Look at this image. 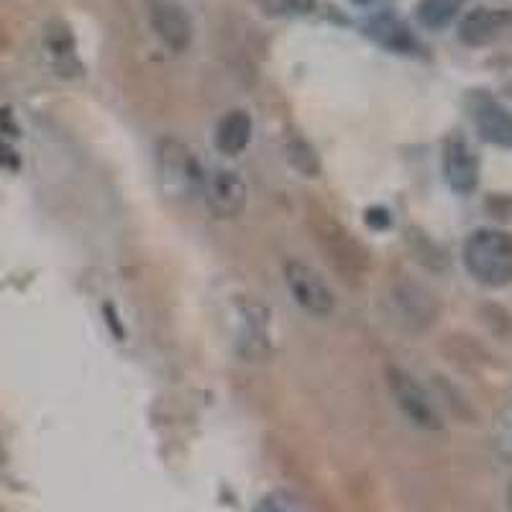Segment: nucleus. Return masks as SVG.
<instances>
[{
	"label": "nucleus",
	"instance_id": "17",
	"mask_svg": "<svg viewBox=\"0 0 512 512\" xmlns=\"http://www.w3.org/2000/svg\"><path fill=\"white\" fill-rule=\"evenodd\" d=\"M364 218H367V223L374 228V231L390 228V223H392L390 213H387V210H384V208H369L367 216H364Z\"/></svg>",
	"mask_w": 512,
	"mask_h": 512
},
{
	"label": "nucleus",
	"instance_id": "2",
	"mask_svg": "<svg viewBox=\"0 0 512 512\" xmlns=\"http://www.w3.org/2000/svg\"><path fill=\"white\" fill-rule=\"evenodd\" d=\"M159 162V177L172 198H192L203 192L205 187V172L200 164L198 154L192 152L190 146L182 144L177 139H162L157 149Z\"/></svg>",
	"mask_w": 512,
	"mask_h": 512
},
{
	"label": "nucleus",
	"instance_id": "14",
	"mask_svg": "<svg viewBox=\"0 0 512 512\" xmlns=\"http://www.w3.org/2000/svg\"><path fill=\"white\" fill-rule=\"evenodd\" d=\"M464 3L466 0H420L418 21L425 26V29H431V31L446 29V26L459 16Z\"/></svg>",
	"mask_w": 512,
	"mask_h": 512
},
{
	"label": "nucleus",
	"instance_id": "12",
	"mask_svg": "<svg viewBox=\"0 0 512 512\" xmlns=\"http://www.w3.org/2000/svg\"><path fill=\"white\" fill-rule=\"evenodd\" d=\"M367 34L372 36L377 44H382L384 49L397 54H410L418 49V39L413 36V31L408 29V24H402L395 13H379L367 24Z\"/></svg>",
	"mask_w": 512,
	"mask_h": 512
},
{
	"label": "nucleus",
	"instance_id": "15",
	"mask_svg": "<svg viewBox=\"0 0 512 512\" xmlns=\"http://www.w3.org/2000/svg\"><path fill=\"white\" fill-rule=\"evenodd\" d=\"M262 8L267 16H305L315 8V0H262Z\"/></svg>",
	"mask_w": 512,
	"mask_h": 512
},
{
	"label": "nucleus",
	"instance_id": "11",
	"mask_svg": "<svg viewBox=\"0 0 512 512\" xmlns=\"http://www.w3.org/2000/svg\"><path fill=\"white\" fill-rule=\"evenodd\" d=\"M395 303L400 305L402 315L408 323H415L418 328H428L436 323L441 305H438L436 295L425 285L413 280H402L395 287Z\"/></svg>",
	"mask_w": 512,
	"mask_h": 512
},
{
	"label": "nucleus",
	"instance_id": "9",
	"mask_svg": "<svg viewBox=\"0 0 512 512\" xmlns=\"http://www.w3.org/2000/svg\"><path fill=\"white\" fill-rule=\"evenodd\" d=\"M512 29V11L502 8H474L459 24V39L466 47H487Z\"/></svg>",
	"mask_w": 512,
	"mask_h": 512
},
{
	"label": "nucleus",
	"instance_id": "7",
	"mask_svg": "<svg viewBox=\"0 0 512 512\" xmlns=\"http://www.w3.org/2000/svg\"><path fill=\"white\" fill-rule=\"evenodd\" d=\"M443 180L456 195H472L479 187V157L464 136H448L441 154Z\"/></svg>",
	"mask_w": 512,
	"mask_h": 512
},
{
	"label": "nucleus",
	"instance_id": "16",
	"mask_svg": "<svg viewBox=\"0 0 512 512\" xmlns=\"http://www.w3.org/2000/svg\"><path fill=\"white\" fill-rule=\"evenodd\" d=\"M256 512H300V507H297L295 500L287 497L285 492H272V495H267L259 502Z\"/></svg>",
	"mask_w": 512,
	"mask_h": 512
},
{
	"label": "nucleus",
	"instance_id": "19",
	"mask_svg": "<svg viewBox=\"0 0 512 512\" xmlns=\"http://www.w3.org/2000/svg\"><path fill=\"white\" fill-rule=\"evenodd\" d=\"M507 507H510V512H512V482H510V487H507Z\"/></svg>",
	"mask_w": 512,
	"mask_h": 512
},
{
	"label": "nucleus",
	"instance_id": "5",
	"mask_svg": "<svg viewBox=\"0 0 512 512\" xmlns=\"http://www.w3.org/2000/svg\"><path fill=\"white\" fill-rule=\"evenodd\" d=\"M285 282L292 300H295L305 313L315 315V318H326V315H331L333 308H336L333 290L310 264L290 259V262L285 264Z\"/></svg>",
	"mask_w": 512,
	"mask_h": 512
},
{
	"label": "nucleus",
	"instance_id": "6",
	"mask_svg": "<svg viewBox=\"0 0 512 512\" xmlns=\"http://www.w3.org/2000/svg\"><path fill=\"white\" fill-rule=\"evenodd\" d=\"M203 198L210 216L221 218V221H231V218H239L244 213L249 190H246L244 177L236 169H216L205 180Z\"/></svg>",
	"mask_w": 512,
	"mask_h": 512
},
{
	"label": "nucleus",
	"instance_id": "4",
	"mask_svg": "<svg viewBox=\"0 0 512 512\" xmlns=\"http://www.w3.org/2000/svg\"><path fill=\"white\" fill-rule=\"evenodd\" d=\"M313 233L318 246H323V251H326V259L338 272L359 277L367 269V254H364V249L351 239L346 228L333 223L326 213H315L313 216Z\"/></svg>",
	"mask_w": 512,
	"mask_h": 512
},
{
	"label": "nucleus",
	"instance_id": "13",
	"mask_svg": "<svg viewBox=\"0 0 512 512\" xmlns=\"http://www.w3.org/2000/svg\"><path fill=\"white\" fill-rule=\"evenodd\" d=\"M251 134H254V121L246 111L236 108L228 111L216 126V149L226 157H236L249 146Z\"/></svg>",
	"mask_w": 512,
	"mask_h": 512
},
{
	"label": "nucleus",
	"instance_id": "1",
	"mask_svg": "<svg viewBox=\"0 0 512 512\" xmlns=\"http://www.w3.org/2000/svg\"><path fill=\"white\" fill-rule=\"evenodd\" d=\"M464 267L484 287H505L512 282V236L500 228H477L464 241Z\"/></svg>",
	"mask_w": 512,
	"mask_h": 512
},
{
	"label": "nucleus",
	"instance_id": "10",
	"mask_svg": "<svg viewBox=\"0 0 512 512\" xmlns=\"http://www.w3.org/2000/svg\"><path fill=\"white\" fill-rule=\"evenodd\" d=\"M152 29L172 52H185L192 44V18L180 3L157 0L152 6Z\"/></svg>",
	"mask_w": 512,
	"mask_h": 512
},
{
	"label": "nucleus",
	"instance_id": "8",
	"mask_svg": "<svg viewBox=\"0 0 512 512\" xmlns=\"http://www.w3.org/2000/svg\"><path fill=\"white\" fill-rule=\"evenodd\" d=\"M469 111H472L477 134L487 144L512 149V113L507 111L500 100H495L487 93H474L469 98Z\"/></svg>",
	"mask_w": 512,
	"mask_h": 512
},
{
	"label": "nucleus",
	"instance_id": "18",
	"mask_svg": "<svg viewBox=\"0 0 512 512\" xmlns=\"http://www.w3.org/2000/svg\"><path fill=\"white\" fill-rule=\"evenodd\" d=\"M351 3H356V6H372L377 0H351Z\"/></svg>",
	"mask_w": 512,
	"mask_h": 512
},
{
	"label": "nucleus",
	"instance_id": "3",
	"mask_svg": "<svg viewBox=\"0 0 512 512\" xmlns=\"http://www.w3.org/2000/svg\"><path fill=\"white\" fill-rule=\"evenodd\" d=\"M384 379H387L392 400H395V405L405 413L410 423H415L423 431H441L443 420L436 402L431 400V395L425 392V387L413 374L405 372L402 367H395V364H387L384 367Z\"/></svg>",
	"mask_w": 512,
	"mask_h": 512
}]
</instances>
